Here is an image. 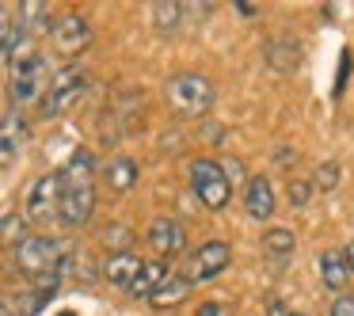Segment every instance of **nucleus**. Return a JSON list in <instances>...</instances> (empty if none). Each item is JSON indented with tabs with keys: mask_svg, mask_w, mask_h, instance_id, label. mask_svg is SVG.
I'll return each instance as SVG.
<instances>
[{
	"mask_svg": "<svg viewBox=\"0 0 354 316\" xmlns=\"http://www.w3.org/2000/svg\"><path fill=\"white\" fill-rule=\"evenodd\" d=\"M164 95H168V107L176 111V115L198 118L214 107L217 88H214V80L202 77V73H176V77L164 84Z\"/></svg>",
	"mask_w": 354,
	"mask_h": 316,
	"instance_id": "nucleus-1",
	"label": "nucleus"
},
{
	"mask_svg": "<svg viewBox=\"0 0 354 316\" xmlns=\"http://www.w3.org/2000/svg\"><path fill=\"white\" fill-rule=\"evenodd\" d=\"M88 80L80 65H62V69L50 77V88H42V103H39V115L42 118H57L73 107V103L84 95Z\"/></svg>",
	"mask_w": 354,
	"mask_h": 316,
	"instance_id": "nucleus-2",
	"label": "nucleus"
},
{
	"mask_svg": "<svg viewBox=\"0 0 354 316\" xmlns=\"http://www.w3.org/2000/svg\"><path fill=\"white\" fill-rule=\"evenodd\" d=\"M12 255H16V267L24 270L27 278H50L62 267V248L50 236H24Z\"/></svg>",
	"mask_w": 354,
	"mask_h": 316,
	"instance_id": "nucleus-3",
	"label": "nucleus"
},
{
	"mask_svg": "<svg viewBox=\"0 0 354 316\" xmlns=\"http://www.w3.org/2000/svg\"><path fill=\"white\" fill-rule=\"evenodd\" d=\"M92 210H95V191L92 183H69V179H57V217L62 225L69 229H80V225L92 221Z\"/></svg>",
	"mask_w": 354,
	"mask_h": 316,
	"instance_id": "nucleus-4",
	"label": "nucleus"
},
{
	"mask_svg": "<svg viewBox=\"0 0 354 316\" xmlns=\"http://www.w3.org/2000/svg\"><path fill=\"white\" fill-rule=\"evenodd\" d=\"M50 39H54V50L65 57L80 54V50L92 46V24H88L80 12H65V16L54 19V27H50Z\"/></svg>",
	"mask_w": 354,
	"mask_h": 316,
	"instance_id": "nucleus-5",
	"label": "nucleus"
},
{
	"mask_svg": "<svg viewBox=\"0 0 354 316\" xmlns=\"http://www.w3.org/2000/svg\"><path fill=\"white\" fill-rule=\"evenodd\" d=\"M191 187L206 210H221L229 202V183H225L217 160H194L191 164Z\"/></svg>",
	"mask_w": 354,
	"mask_h": 316,
	"instance_id": "nucleus-6",
	"label": "nucleus"
},
{
	"mask_svg": "<svg viewBox=\"0 0 354 316\" xmlns=\"http://www.w3.org/2000/svg\"><path fill=\"white\" fill-rule=\"evenodd\" d=\"M232 263V248L225 244V240H209V244H202L198 252L191 255V263H187V282H206V278H214V275H221L225 267Z\"/></svg>",
	"mask_w": 354,
	"mask_h": 316,
	"instance_id": "nucleus-7",
	"label": "nucleus"
},
{
	"mask_svg": "<svg viewBox=\"0 0 354 316\" xmlns=\"http://www.w3.org/2000/svg\"><path fill=\"white\" fill-rule=\"evenodd\" d=\"M57 217V171L39 176L27 191V221L31 225H50Z\"/></svg>",
	"mask_w": 354,
	"mask_h": 316,
	"instance_id": "nucleus-8",
	"label": "nucleus"
},
{
	"mask_svg": "<svg viewBox=\"0 0 354 316\" xmlns=\"http://www.w3.org/2000/svg\"><path fill=\"white\" fill-rule=\"evenodd\" d=\"M149 248L156 252V259H171V255H179L187 248V232L183 225L176 221V217H156L153 225H149Z\"/></svg>",
	"mask_w": 354,
	"mask_h": 316,
	"instance_id": "nucleus-9",
	"label": "nucleus"
},
{
	"mask_svg": "<svg viewBox=\"0 0 354 316\" xmlns=\"http://www.w3.org/2000/svg\"><path fill=\"white\" fill-rule=\"evenodd\" d=\"M24 118L19 111H8V115H0V168H8L12 160L19 156V145H24Z\"/></svg>",
	"mask_w": 354,
	"mask_h": 316,
	"instance_id": "nucleus-10",
	"label": "nucleus"
},
{
	"mask_svg": "<svg viewBox=\"0 0 354 316\" xmlns=\"http://www.w3.org/2000/svg\"><path fill=\"white\" fill-rule=\"evenodd\" d=\"M138 176H141V168H138V160H133V156H111V160L103 164V183H107L115 194L133 191Z\"/></svg>",
	"mask_w": 354,
	"mask_h": 316,
	"instance_id": "nucleus-11",
	"label": "nucleus"
},
{
	"mask_svg": "<svg viewBox=\"0 0 354 316\" xmlns=\"http://www.w3.org/2000/svg\"><path fill=\"white\" fill-rule=\"evenodd\" d=\"M138 270H141V259H138L133 252H115V255H107V263H103V275H107V282L118 286V290H126V293H130Z\"/></svg>",
	"mask_w": 354,
	"mask_h": 316,
	"instance_id": "nucleus-12",
	"label": "nucleus"
},
{
	"mask_svg": "<svg viewBox=\"0 0 354 316\" xmlns=\"http://www.w3.org/2000/svg\"><path fill=\"white\" fill-rule=\"evenodd\" d=\"M244 206H248V214H252L255 221H270V214H274V191H270V183L263 176L248 179Z\"/></svg>",
	"mask_w": 354,
	"mask_h": 316,
	"instance_id": "nucleus-13",
	"label": "nucleus"
},
{
	"mask_svg": "<svg viewBox=\"0 0 354 316\" xmlns=\"http://www.w3.org/2000/svg\"><path fill=\"white\" fill-rule=\"evenodd\" d=\"M320 278H324V286L328 290H346V282H351V267H346V259H343V252H320Z\"/></svg>",
	"mask_w": 354,
	"mask_h": 316,
	"instance_id": "nucleus-14",
	"label": "nucleus"
},
{
	"mask_svg": "<svg viewBox=\"0 0 354 316\" xmlns=\"http://www.w3.org/2000/svg\"><path fill=\"white\" fill-rule=\"evenodd\" d=\"M267 62L274 73H293L301 65V46H293L290 39H270L267 42Z\"/></svg>",
	"mask_w": 354,
	"mask_h": 316,
	"instance_id": "nucleus-15",
	"label": "nucleus"
},
{
	"mask_svg": "<svg viewBox=\"0 0 354 316\" xmlns=\"http://www.w3.org/2000/svg\"><path fill=\"white\" fill-rule=\"evenodd\" d=\"M187 293H191V282H187L183 275H168L153 293H149V301H153L156 308H168V305H179V301H183Z\"/></svg>",
	"mask_w": 354,
	"mask_h": 316,
	"instance_id": "nucleus-16",
	"label": "nucleus"
},
{
	"mask_svg": "<svg viewBox=\"0 0 354 316\" xmlns=\"http://www.w3.org/2000/svg\"><path fill=\"white\" fill-rule=\"evenodd\" d=\"M168 278V267H164L160 259H153V263H141V270H138V278H133V286H130V293L133 297H149V293L156 290V286Z\"/></svg>",
	"mask_w": 354,
	"mask_h": 316,
	"instance_id": "nucleus-17",
	"label": "nucleus"
},
{
	"mask_svg": "<svg viewBox=\"0 0 354 316\" xmlns=\"http://www.w3.org/2000/svg\"><path fill=\"white\" fill-rule=\"evenodd\" d=\"M263 252L270 255V259H290L293 252H297V240H293L290 229H267L263 232Z\"/></svg>",
	"mask_w": 354,
	"mask_h": 316,
	"instance_id": "nucleus-18",
	"label": "nucleus"
},
{
	"mask_svg": "<svg viewBox=\"0 0 354 316\" xmlns=\"http://www.w3.org/2000/svg\"><path fill=\"white\" fill-rule=\"evenodd\" d=\"M42 27H50V4H35V0L19 4V31L35 35V31H42Z\"/></svg>",
	"mask_w": 354,
	"mask_h": 316,
	"instance_id": "nucleus-19",
	"label": "nucleus"
},
{
	"mask_svg": "<svg viewBox=\"0 0 354 316\" xmlns=\"http://www.w3.org/2000/svg\"><path fill=\"white\" fill-rule=\"evenodd\" d=\"M179 16H183V4H171V0H156L153 4V24L160 35H171L179 27Z\"/></svg>",
	"mask_w": 354,
	"mask_h": 316,
	"instance_id": "nucleus-20",
	"label": "nucleus"
},
{
	"mask_svg": "<svg viewBox=\"0 0 354 316\" xmlns=\"http://www.w3.org/2000/svg\"><path fill=\"white\" fill-rule=\"evenodd\" d=\"M24 217L19 214H8V217H0V244H19V240H24Z\"/></svg>",
	"mask_w": 354,
	"mask_h": 316,
	"instance_id": "nucleus-21",
	"label": "nucleus"
},
{
	"mask_svg": "<svg viewBox=\"0 0 354 316\" xmlns=\"http://www.w3.org/2000/svg\"><path fill=\"white\" fill-rule=\"evenodd\" d=\"M339 187V164H320L316 168V191H324V194H331Z\"/></svg>",
	"mask_w": 354,
	"mask_h": 316,
	"instance_id": "nucleus-22",
	"label": "nucleus"
},
{
	"mask_svg": "<svg viewBox=\"0 0 354 316\" xmlns=\"http://www.w3.org/2000/svg\"><path fill=\"white\" fill-rule=\"evenodd\" d=\"M217 168H221V176H225V183H248V176H244V164L240 160H225V164H217Z\"/></svg>",
	"mask_w": 354,
	"mask_h": 316,
	"instance_id": "nucleus-23",
	"label": "nucleus"
},
{
	"mask_svg": "<svg viewBox=\"0 0 354 316\" xmlns=\"http://www.w3.org/2000/svg\"><path fill=\"white\" fill-rule=\"evenodd\" d=\"M308 191H313V187L308 183H301V179H290V206H308Z\"/></svg>",
	"mask_w": 354,
	"mask_h": 316,
	"instance_id": "nucleus-24",
	"label": "nucleus"
},
{
	"mask_svg": "<svg viewBox=\"0 0 354 316\" xmlns=\"http://www.w3.org/2000/svg\"><path fill=\"white\" fill-rule=\"evenodd\" d=\"M12 35H16V24H12L8 8H0V54H4V50H8Z\"/></svg>",
	"mask_w": 354,
	"mask_h": 316,
	"instance_id": "nucleus-25",
	"label": "nucleus"
},
{
	"mask_svg": "<svg viewBox=\"0 0 354 316\" xmlns=\"http://www.w3.org/2000/svg\"><path fill=\"white\" fill-rule=\"evenodd\" d=\"M194 316H232V305H225V301H206V305H198Z\"/></svg>",
	"mask_w": 354,
	"mask_h": 316,
	"instance_id": "nucleus-26",
	"label": "nucleus"
},
{
	"mask_svg": "<svg viewBox=\"0 0 354 316\" xmlns=\"http://www.w3.org/2000/svg\"><path fill=\"white\" fill-rule=\"evenodd\" d=\"M331 316H354V297H339L331 305Z\"/></svg>",
	"mask_w": 354,
	"mask_h": 316,
	"instance_id": "nucleus-27",
	"label": "nucleus"
},
{
	"mask_svg": "<svg viewBox=\"0 0 354 316\" xmlns=\"http://www.w3.org/2000/svg\"><path fill=\"white\" fill-rule=\"evenodd\" d=\"M267 316H290V313H286L282 301H270V313H267Z\"/></svg>",
	"mask_w": 354,
	"mask_h": 316,
	"instance_id": "nucleus-28",
	"label": "nucleus"
},
{
	"mask_svg": "<svg viewBox=\"0 0 354 316\" xmlns=\"http://www.w3.org/2000/svg\"><path fill=\"white\" fill-rule=\"evenodd\" d=\"M343 259H346V267L354 270V244H351V248H346V252H343Z\"/></svg>",
	"mask_w": 354,
	"mask_h": 316,
	"instance_id": "nucleus-29",
	"label": "nucleus"
},
{
	"mask_svg": "<svg viewBox=\"0 0 354 316\" xmlns=\"http://www.w3.org/2000/svg\"><path fill=\"white\" fill-rule=\"evenodd\" d=\"M57 316H77V313H57Z\"/></svg>",
	"mask_w": 354,
	"mask_h": 316,
	"instance_id": "nucleus-30",
	"label": "nucleus"
},
{
	"mask_svg": "<svg viewBox=\"0 0 354 316\" xmlns=\"http://www.w3.org/2000/svg\"><path fill=\"white\" fill-rule=\"evenodd\" d=\"M290 316H301V313H290Z\"/></svg>",
	"mask_w": 354,
	"mask_h": 316,
	"instance_id": "nucleus-31",
	"label": "nucleus"
}]
</instances>
